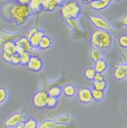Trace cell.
Here are the masks:
<instances>
[{
    "label": "cell",
    "mask_w": 127,
    "mask_h": 128,
    "mask_svg": "<svg viewBox=\"0 0 127 128\" xmlns=\"http://www.w3.org/2000/svg\"><path fill=\"white\" fill-rule=\"evenodd\" d=\"M91 42L93 47L104 53L108 51L112 45L113 36L108 31L96 29L91 34Z\"/></svg>",
    "instance_id": "6da1fadb"
},
{
    "label": "cell",
    "mask_w": 127,
    "mask_h": 128,
    "mask_svg": "<svg viewBox=\"0 0 127 128\" xmlns=\"http://www.w3.org/2000/svg\"><path fill=\"white\" fill-rule=\"evenodd\" d=\"M9 17L16 23L20 25L24 24L33 14L28 5H22L17 2L9 8Z\"/></svg>",
    "instance_id": "7a4b0ae2"
},
{
    "label": "cell",
    "mask_w": 127,
    "mask_h": 128,
    "mask_svg": "<svg viewBox=\"0 0 127 128\" xmlns=\"http://www.w3.org/2000/svg\"><path fill=\"white\" fill-rule=\"evenodd\" d=\"M60 12L64 19H76L80 14L81 8L76 2L69 1L61 6Z\"/></svg>",
    "instance_id": "3957f363"
},
{
    "label": "cell",
    "mask_w": 127,
    "mask_h": 128,
    "mask_svg": "<svg viewBox=\"0 0 127 128\" xmlns=\"http://www.w3.org/2000/svg\"><path fill=\"white\" fill-rule=\"evenodd\" d=\"M89 19L91 20V22L95 25L97 30H105L110 32L112 34H116L117 30H116L114 27H112L110 25L107 20H105L104 18L99 16H95V15L87 14Z\"/></svg>",
    "instance_id": "277c9868"
},
{
    "label": "cell",
    "mask_w": 127,
    "mask_h": 128,
    "mask_svg": "<svg viewBox=\"0 0 127 128\" xmlns=\"http://www.w3.org/2000/svg\"><path fill=\"white\" fill-rule=\"evenodd\" d=\"M48 97V91L46 90H40L36 92L32 97V104L36 108H44L46 107Z\"/></svg>",
    "instance_id": "5b68a950"
},
{
    "label": "cell",
    "mask_w": 127,
    "mask_h": 128,
    "mask_svg": "<svg viewBox=\"0 0 127 128\" xmlns=\"http://www.w3.org/2000/svg\"><path fill=\"white\" fill-rule=\"evenodd\" d=\"M26 121L25 117L21 112H16L10 115L4 122V126L7 128H14Z\"/></svg>",
    "instance_id": "8992f818"
},
{
    "label": "cell",
    "mask_w": 127,
    "mask_h": 128,
    "mask_svg": "<svg viewBox=\"0 0 127 128\" xmlns=\"http://www.w3.org/2000/svg\"><path fill=\"white\" fill-rule=\"evenodd\" d=\"M77 95L79 101L81 103L88 104L93 100L92 96V90L88 87H82L77 91Z\"/></svg>",
    "instance_id": "52a82bcc"
},
{
    "label": "cell",
    "mask_w": 127,
    "mask_h": 128,
    "mask_svg": "<svg viewBox=\"0 0 127 128\" xmlns=\"http://www.w3.org/2000/svg\"><path fill=\"white\" fill-rule=\"evenodd\" d=\"M112 1L110 0H94V1H88V8L92 10L97 11H101L106 9L112 4Z\"/></svg>",
    "instance_id": "ba28073f"
},
{
    "label": "cell",
    "mask_w": 127,
    "mask_h": 128,
    "mask_svg": "<svg viewBox=\"0 0 127 128\" xmlns=\"http://www.w3.org/2000/svg\"><path fill=\"white\" fill-rule=\"evenodd\" d=\"M27 66L30 71L38 72L43 68V62L37 55H32Z\"/></svg>",
    "instance_id": "9c48e42d"
},
{
    "label": "cell",
    "mask_w": 127,
    "mask_h": 128,
    "mask_svg": "<svg viewBox=\"0 0 127 128\" xmlns=\"http://www.w3.org/2000/svg\"><path fill=\"white\" fill-rule=\"evenodd\" d=\"M63 2L58 0H42V8L44 11L52 12L56 10L59 6L61 5V3Z\"/></svg>",
    "instance_id": "30bf717a"
},
{
    "label": "cell",
    "mask_w": 127,
    "mask_h": 128,
    "mask_svg": "<svg viewBox=\"0 0 127 128\" xmlns=\"http://www.w3.org/2000/svg\"><path fill=\"white\" fill-rule=\"evenodd\" d=\"M44 36H45V34H44V32H42L41 30H37L36 33L29 40L30 44H31V46L33 48H38L39 42H40L41 40L42 39V38L44 37Z\"/></svg>",
    "instance_id": "8fae6325"
},
{
    "label": "cell",
    "mask_w": 127,
    "mask_h": 128,
    "mask_svg": "<svg viewBox=\"0 0 127 128\" xmlns=\"http://www.w3.org/2000/svg\"><path fill=\"white\" fill-rule=\"evenodd\" d=\"M15 43H16V46H20L22 47L25 51L30 52V53L33 50V48L31 46V45L30 44L29 40L26 37L20 38V39L18 40L17 41H16Z\"/></svg>",
    "instance_id": "7c38bea8"
},
{
    "label": "cell",
    "mask_w": 127,
    "mask_h": 128,
    "mask_svg": "<svg viewBox=\"0 0 127 128\" xmlns=\"http://www.w3.org/2000/svg\"><path fill=\"white\" fill-rule=\"evenodd\" d=\"M3 52L12 55L16 52V44L13 41H7L3 45Z\"/></svg>",
    "instance_id": "4fadbf2b"
},
{
    "label": "cell",
    "mask_w": 127,
    "mask_h": 128,
    "mask_svg": "<svg viewBox=\"0 0 127 128\" xmlns=\"http://www.w3.org/2000/svg\"><path fill=\"white\" fill-rule=\"evenodd\" d=\"M94 68L97 73L103 74L108 68V63L104 59H101L99 62L95 63Z\"/></svg>",
    "instance_id": "5bb4252c"
},
{
    "label": "cell",
    "mask_w": 127,
    "mask_h": 128,
    "mask_svg": "<svg viewBox=\"0 0 127 128\" xmlns=\"http://www.w3.org/2000/svg\"><path fill=\"white\" fill-rule=\"evenodd\" d=\"M63 93L65 96L68 98H72L77 94L76 86L72 84H68L63 86Z\"/></svg>",
    "instance_id": "9a60e30c"
},
{
    "label": "cell",
    "mask_w": 127,
    "mask_h": 128,
    "mask_svg": "<svg viewBox=\"0 0 127 128\" xmlns=\"http://www.w3.org/2000/svg\"><path fill=\"white\" fill-rule=\"evenodd\" d=\"M52 45V40L51 39V38L49 37L48 36L45 35L39 42L38 48L41 50H47L50 48Z\"/></svg>",
    "instance_id": "2e32d148"
},
{
    "label": "cell",
    "mask_w": 127,
    "mask_h": 128,
    "mask_svg": "<svg viewBox=\"0 0 127 128\" xmlns=\"http://www.w3.org/2000/svg\"><path fill=\"white\" fill-rule=\"evenodd\" d=\"M47 91H48L49 97L58 99L63 93V89L59 86H52L51 88H50Z\"/></svg>",
    "instance_id": "e0dca14e"
},
{
    "label": "cell",
    "mask_w": 127,
    "mask_h": 128,
    "mask_svg": "<svg viewBox=\"0 0 127 128\" xmlns=\"http://www.w3.org/2000/svg\"><path fill=\"white\" fill-rule=\"evenodd\" d=\"M91 57L93 62L96 63L101 59H102L103 52L101 51L100 50L97 49V48L93 46L91 50Z\"/></svg>",
    "instance_id": "ac0fdd59"
},
{
    "label": "cell",
    "mask_w": 127,
    "mask_h": 128,
    "mask_svg": "<svg viewBox=\"0 0 127 128\" xmlns=\"http://www.w3.org/2000/svg\"><path fill=\"white\" fill-rule=\"evenodd\" d=\"M42 0H31L29 4L30 9L33 13H37L42 10Z\"/></svg>",
    "instance_id": "d6986e66"
},
{
    "label": "cell",
    "mask_w": 127,
    "mask_h": 128,
    "mask_svg": "<svg viewBox=\"0 0 127 128\" xmlns=\"http://www.w3.org/2000/svg\"><path fill=\"white\" fill-rule=\"evenodd\" d=\"M54 122L56 124H65V125H69L71 122V116L67 114L61 115L57 116L54 118Z\"/></svg>",
    "instance_id": "ffe728a7"
},
{
    "label": "cell",
    "mask_w": 127,
    "mask_h": 128,
    "mask_svg": "<svg viewBox=\"0 0 127 128\" xmlns=\"http://www.w3.org/2000/svg\"><path fill=\"white\" fill-rule=\"evenodd\" d=\"M92 96L93 100L96 102H100L105 98V92L103 91H99L96 89H92Z\"/></svg>",
    "instance_id": "44dd1931"
},
{
    "label": "cell",
    "mask_w": 127,
    "mask_h": 128,
    "mask_svg": "<svg viewBox=\"0 0 127 128\" xmlns=\"http://www.w3.org/2000/svg\"><path fill=\"white\" fill-rule=\"evenodd\" d=\"M96 74H97V72H96L94 67H88L84 70V77L90 81H93Z\"/></svg>",
    "instance_id": "7402d4cb"
},
{
    "label": "cell",
    "mask_w": 127,
    "mask_h": 128,
    "mask_svg": "<svg viewBox=\"0 0 127 128\" xmlns=\"http://www.w3.org/2000/svg\"><path fill=\"white\" fill-rule=\"evenodd\" d=\"M113 75H114V77L118 80H122L126 78V77H127V75L125 74V72L123 71L118 66L114 70Z\"/></svg>",
    "instance_id": "603a6c76"
},
{
    "label": "cell",
    "mask_w": 127,
    "mask_h": 128,
    "mask_svg": "<svg viewBox=\"0 0 127 128\" xmlns=\"http://www.w3.org/2000/svg\"><path fill=\"white\" fill-rule=\"evenodd\" d=\"M24 126L25 128H39V124L34 118H29L24 121Z\"/></svg>",
    "instance_id": "cb8c5ba5"
},
{
    "label": "cell",
    "mask_w": 127,
    "mask_h": 128,
    "mask_svg": "<svg viewBox=\"0 0 127 128\" xmlns=\"http://www.w3.org/2000/svg\"><path fill=\"white\" fill-rule=\"evenodd\" d=\"M93 86L94 89L104 91L107 87V82H106V80L101 82L93 81Z\"/></svg>",
    "instance_id": "d4e9b609"
},
{
    "label": "cell",
    "mask_w": 127,
    "mask_h": 128,
    "mask_svg": "<svg viewBox=\"0 0 127 128\" xmlns=\"http://www.w3.org/2000/svg\"><path fill=\"white\" fill-rule=\"evenodd\" d=\"M31 56L32 55L30 52H24L23 54L20 55V60H21L20 64L22 66H27L29 62L30 59H31Z\"/></svg>",
    "instance_id": "484cf974"
},
{
    "label": "cell",
    "mask_w": 127,
    "mask_h": 128,
    "mask_svg": "<svg viewBox=\"0 0 127 128\" xmlns=\"http://www.w3.org/2000/svg\"><path fill=\"white\" fill-rule=\"evenodd\" d=\"M59 104V100L58 99L55 98H52V97H48V100H47L46 107L48 108L52 109L54 108Z\"/></svg>",
    "instance_id": "4316f807"
},
{
    "label": "cell",
    "mask_w": 127,
    "mask_h": 128,
    "mask_svg": "<svg viewBox=\"0 0 127 128\" xmlns=\"http://www.w3.org/2000/svg\"><path fill=\"white\" fill-rule=\"evenodd\" d=\"M118 44L122 48L127 49V35L123 34L121 35L118 39Z\"/></svg>",
    "instance_id": "83f0119b"
},
{
    "label": "cell",
    "mask_w": 127,
    "mask_h": 128,
    "mask_svg": "<svg viewBox=\"0 0 127 128\" xmlns=\"http://www.w3.org/2000/svg\"><path fill=\"white\" fill-rule=\"evenodd\" d=\"M56 123L52 120H46L39 124V128H53Z\"/></svg>",
    "instance_id": "f1b7e54d"
},
{
    "label": "cell",
    "mask_w": 127,
    "mask_h": 128,
    "mask_svg": "<svg viewBox=\"0 0 127 128\" xmlns=\"http://www.w3.org/2000/svg\"><path fill=\"white\" fill-rule=\"evenodd\" d=\"M20 62H21L20 55H19L17 53H15V54H13L12 55H11V57H10V64L14 65V66H18V65L20 64Z\"/></svg>",
    "instance_id": "f546056e"
},
{
    "label": "cell",
    "mask_w": 127,
    "mask_h": 128,
    "mask_svg": "<svg viewBox=\"0 0 127 128\" xmlns=\"http://www.w3.org/2000/svg\"><path fill=\"white\" fill-rule=\"evenodd\" d=\"M7 93L4 87H0V105L3 103L7 99Z\"/></svg>",
    "instance_id": "4dcf8cb0"
},
{
    "label": "cell",
    "mask_w": 127,
    "mask_h": 128,
    "mask_svg": "<svg viewBox=\"0 0 127 128\" xmlns=\"http://www.w3.org/2000/svg\"><path fill=\"white\" fill-rule=\"evenodd\" d=\"M116 25L119 27H127V16H125V17L122 18V19H120V20L116 23Z\"/></svg>",
    "instance_id": "1f68e13d"
},
{
    "label": "cell",
    "mask_w": 127,
    "mask_h": 128,
    "mask_svg": "<svg viewBox=\"0 0 127 128\" xmlns=\"http://www.w3.org/2000/svg\"><path fill=\"white\" fill-rule=\"evenodd\" d=\"M103 80H105V76L103 74H99V73H97L95 75V76L94 78V80L93 81H97V82H101L103 81Z\"/></svg>",
    "instance_id": "d6a6232c"
},
{
    "label": "cell",
    "mask_w": 127,
    "mask_h": 128,
    "mask_svg": "<svg viewBox=\"0 0 127 128\" xmlns=\"http://www.w3.org/2000/svg\"><path fill=\"white\" fill-rule=\"evenodd\" d=\"M37 28H35V27H34V28H33L32 30H31L29 31V32H28V34H27V36H26V38H27V39L28 40H29L33 36V35L35 34L37 32Z\"/></svg>",
    "instance_id": "836d02e7"
},
{
    "label": "cell",
    "mask_w": 127,
    "mask_h": 128,
    "mask_svg": "<svg viewBox=\"0 0 127 128\" xmlns=\"http://www.w3.org/2000/svg\"><path fill=\"white\" fill-rule=\"evenodd\" d=\"M10 57H11V55L10 54H6L5 52H2V58L3 61H5V62L10 64Z\"/></svg>",
    "instance_id": "e575fe53"
},
{
    "label": "cell",
    "mask_w": 127,
    "mask_h": 128,
    "mask_svg": "<svg viewBox=\"0 0 127 128\" xmlns=\"http://www.w3.org/2000/svg\"><path fill=\"white\" fill-rule=\"evenodd\" d=\"M53 128H73L71 125H65V124H56Z\"/></svg>",
    "instance_id": "d590c367"
},
{
    "label": "cell",
    "mask_w": 127,
    "mask_h": 128,
    "mask_svg": "<svg viewBox=\"0 0 127 128\" xmlns=\"http://www.w3.org/2000/svg\"><path fill=\"white\" fill-rule=\"evenodd\" d=\"M26 51L24 50L22 47L20 46H16V53H17L19 55H21V54H23Z\"/></svg>",
    "instance_id": "8d00e7d4"
},
{
    "label": "cell",
    "mask_w": 127,
    "mask_h": 128,
    "mask_svg": "<svg viewBox=\"0 0 127 128\" xmlns=\"http://www.w3.org/2000/svg\"><path fill=\"white\" fill-rule=\"evenodd\" d=\"M118 66L120 67V68L123 70V71L125 72V74L127 75V64H121V65H119Z\"/></svg>",
    "instance_id": "74e56055"
},
{
    "label": "cell",
    "mask_w": 127,
    "mask_h": 128,
    "mask_svg": "<svg viewBox=\"0 0 127 128\" xmlns=\"http://www.w3.org/2000/svg\"><path fill=\"white\" fill-rule=\"evenodd\" d=\"M30 2H31V0H19V1H17V2L20 4L28 6L30 4Z\"/></svg>",
    "instance_id": "f35d334b"
},
{
    "label": "cell",
    "mask_w": 127,
    "mask_h": 128,
    "mask_svg": "<svg viewBox=\"0 0 127 128\" xmlns=\"http://www.w3.org/2000/svg\"><path fill=\"white\" fill-rule=\"evenodd\" d=\"M14 128H24V123H20V124L18 125V126H16V127H14Z\"/></svg>",
    "instance_id": "ab89813d"
},
{
    "label": "cell",
    "mask_w": 127,
    "mask_h": 128,
    "mask_svg": "<svg viewBox=\"0 0 127 128\" xmlns=\"http://www.w3.org/2000/svg\"><path fill=\"white\" fill-rule=\"evenodd\" d=\"M125 60H126V64H127V58Z\"/></svg>",
    "instance_id": "60d3db41"
}]
</instances>
